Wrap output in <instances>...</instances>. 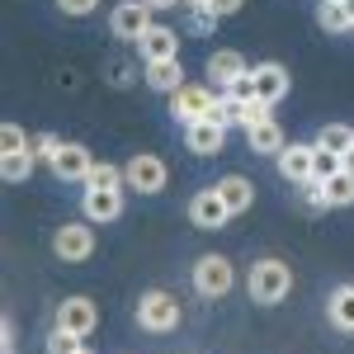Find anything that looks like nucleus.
<instances>
[{
    "label": "nucleus",
    "mask_w": 354,
    "mask_h": 354,
    "mask_svg": "<svg viewBox=\"0 0 354 354\" xmlns=\"http://www.w3.org/2000/svg\"><path fill=\"white\" fill-rule=\"evenodd\" d=\"M194 19H189V28L194 33H213V28H218V15H213V10H189Z\"/></svg>",
    "instance_id": "nucleus-31"
},
{
    "label": "nucleus",
    "mask_w": 354,
    "mask_h": 354,
    "mask_svg": "<svg viewBox=\"0 0 354 354\" xmlns=\"http://www.w3.org/2000/svg\"><path fill=\"white\" fill-rule=\"evenodd\" d=\"M245 142H250V151H260V156H279V151L288 147V137L274 123V113L260 118V123H250V128H245Z\"/></svg>",
    "instance_id": "nucleus-15"
},
{
    "label": "nucleus",
    "mask_w": 354,
    "mask_h": 354,
    "mask_svg": "<svg viewBox=\"0 0 354 354\" xmlns=\"http://www.w3.org/2000/svg\"><path fill=\"white\" fill-rule=\"evenodd\" d=\"M227 218H232V208L222 203L218 185H208V189H198L189 198V222L198 232H218V227H227Z\"/></svg>",
    "instance_id": "nucleus-8"
},
{
    "label": "nucleus",
    "mask_w": 354,
    "mask_h": 354,
    "mask_svg": "<svg viewBox=\"0 0 354 354\" xmlns=\"http://www.w3.org/2000/svg\"><path fill=\"white\" fill-rule=\"evenodd\" d=\"M312 156H317V142H293V147H283L274 161H279V175H283L288 185H307V180H312Z\"/></svg>",
    "instance_id": "nucleus-11"
},
{
    "label": "nucleus",
    "mask_w": 354,
    "mask_h": 354,
    "mask_svg": "<svg viewBox=\"0 0 354 354\" xmlns=\"http://www.w3.org/2000/svg\"><path fill=\"white\" fill-rule=\"evenodd\" d=\"M53 250H57V260H66V265H81V260H90V255H95V227H90V218L57 227Z\"/></svg>",
    "instance_id": "nucleus-5"
},
{
    "label": "nucleus",
    "mask_w": 354,
    "mask_h": 354,
    "mask_svg": "<svg viewBox=\"0 0 354 354\" xmlns=\"http://www.w3.org/2000/svg\"><path fill=\"white\" fill-rule=\"evenodd\" d=\"M137 48H142V66L170 62V57H180V33H175L170 24H151L142 38H137Z\"/></svg>",
    "instance_id": "nucleus-10"
},
{
    "label": "nucleus",
    "mask_w": 354,
    "mask_h": 354,
    "mask_svg": "<svg viewBox=\"0 0 354 354\" xmlns=\"http://www.w3.org/2000/svg\"><path fill=\"white\" fill-rule=\"evenodd\" d=\"M222 95H232V100H241V104H250V100H260V95H255V76H250V71H245V76H236V81L227 85Z\"/></svg>",
    "instance_id": "nucleus-30"
},
{
    "label": "nucleus",
    "mask_w": 354,
    "mask_h": 354,
    "mask_svg": "<svg viewBox=\"0 0 354 354\" xmlns=\"http://www.w3.org/2000/svg\"><path fill=\"white\" fill-rule=\"evenodd\" d=\"M57 147H62V137H57V133H38V137H33V142H28V151H33L38 161H48V165H53Z\"/></svg>",
    "instance_id": "nucleus-28"
},
{
    "label": "nucleus",
    "mask_w": 354,
    "mask_h": 354,
    "mask_svg": "<svg viewBox=\"0 0 354 354\" xmlns=\"http://www.w3.org/2000/svg\"><path fill=\"white\" fill-rule=\"evenodd\" d=\"M123 213V189H85V218L90 222H113Z\"/></svg>",
    "instance_id": "nucleus-17"
},
{
    "label": "nucleus",
    "mask_w": 354,
    "mask_h": 354,
    "mask_svg": "<svg viewBox=\"0 0 354 354\" xmlns=\"http://www.w3.org/2000/svg\"><path fill=\"white\" fill-rule=\"evenodd\" d=\"M76 354H95V350H90V345H81V350H76Z\"/></svg>",
    "instance_id": "nucleus-38"
},
{
    "label": "nucleus",
    "mask_w": 354,
    "mask_h": 354,
    "mask_svg": "<svg viewBox=\"0 0 354 354\" xmlns=\"http://www.w3.org/2000/svg\"><path fill=\"white\" fill-rule=\"evenodd\" d=\"M0 147H5V151H28L24 128H19V123H5V128H0ZM5 151H0V156H5Z\"/></svg>",
    "instance_id": "nucleus-29"
},
{
    "label": "nucleus",
    "mask_w": 354,
    "mask_h": 354,
    "mask_svg": "<svg viewBox=\"0 0 354 354\" xmlns=\"http://www.w3.org/2000/svg\"><path fill=\"white\" fill-rule=\"evenodd\" d=\"M250 76H255V95L265 100V104H279L283 95H288V71L279 66V62H260V66H250Z\"/></svg>",
    "instance_id": "nucleus-14"
},
{
    "label": "nucleus",
    "mask_w": 354,
    "mask_h": 354,
    "mask_svg": "<svg viewBox=\"0 0 354 354\" xmlns=\"http://www.w3.org/2000/svg\"><path fill=\"white\" fill-rule=\"evenodd\" d=\"M232 283H236V270H232L227 255H203V260L194 265V288H198V298H227Z\"/></svg>",
    "instance_id": "nucleus-4"
},
{
    "label": "nucleus",
    "mask_w": 354,
    "mask_h": 354,
    "mask_svg": "<svg viewBox=\"0 0 354 354\" xmlns=\"http://www.w3.org/2000/svg\"><path fill=\"white\" fill-rule=\"evenodd\" d=\"M57 326L76 330V335H90V330L100 326V307H95L90 298H66V302H57Z\"/></svg>",
    "instance_id": "nucleus-12"
},
{
    "label": "nucleus",
    "mask_w": 354,
    "mask_h": 354,
    "mask_svg": "<svg viewBox=\"0 0 354 354\" xmlns=\"http://www.w3.org/2000/svg\"><path fill=\"white\" fill-rule=\"evenodd\" d=\"M185 142H189L194 156H218L222 147H227V128L213 123V118H198V123L185 128Z\"/></svg>",
    "instance_id": "nucleus-13"
},
{
    "label": "nucleus",
    "mask_w": 354,
    "mask_h": 354,
    "mask_svg": "<svg viewBox=\"0 0 354 354\" xmlns=\"http://www.w3.org/2000/svg\"><path fill=\"white\" fill-rule=\"evenodd\" d=\"M151 15H156V10H151L147 0H123V5H113V15H109V33L123 38V43H137L147 28L156 24Z\"/></svg>",
    "instance_id": "nucleus-6"
},
{
    "label": "nucleus",
    "mask_w": 354,
    "mask_h": 354,
    "mask_svg": "<svg viewBox=\"0 0 354 354\" xmlns=\"http://www.w3.org/2000/svg\"><path fill=\"white\" fill-rule=\"evenodd\" d=\"M137 326H142V330H156V335L175 330V326H180V298H175V293H165V288L142 293V298H137Z\"/></svg>",
    "instance_id": "nucleus-2"
},
{
    "label": "nucleus",
    "mask_w": 354,
    "mask_h": 354,
    "mask_svg": "<svg viewBox=\"0 0 354 354\" xmlns=\"http://www.w3.org/2000/svg\"><path fill=\"white\" fill-rule=\"evenodd\" d=\"M317 24L326 33H345V28H354V15L345 10V0H322L317 5Z\"/></svg>",
    "instance_id": "nucleus-22"
},
{
    "label": "nucleus",
    "mask_w": 354,
    "mask_h": 354,
    "mask_svg": "<svg viewBox=\"0 0 354 354\" xmlns=\"http://www.w3.org/2000/svg\"><path fill=\"white\" fill-rule=\"evenodd\" d=\"M81 345H85V335H76L66 326H53V335H48V354H76Z\"/></svg>",
    "instance_id": "nucleus-27"
},
{
    "label": "nucleus",
    "mask_w": 354,
    "mask_h": 354,
    "mask_svg": "<svg viewBox=\"0 0 354 354\" xmlns=\"http://www.w3.org/2000/svg\"><path fill=\"white\" fill-rule=\"evenodd\" d=\"M95 5H100V0H57V10H62V15H76V19H81V15H90Z\"/></svg>",
    "instance_id": "nucleus-33"
},
{
    "label": "nucleus",
    "mask_w": 354,
    "mask_h": 354,
    "mask_svg": "<svg viewBox=\"0 0 354 354\" xmlns=\"http://www.w3.org/2000/svg\"><path fill=\"white\" fill-rule=\"evenodd\" d=\"M245 288H250V302L274 307V302H283L288 293H293V270H288L283 260H255V265H250V279H245Z\"/></svg>",
    "instance_id": "nucleus-1"
},
{
    "label": "nucleus",
    "mask_w": 354,
    "mask_h": 354,
    "mask_svg": "<svg viewBox=\"0 0 354 354\" xmlns=\"http://www.w3.org/2000/svg\"><path fill=\"white\" fill-rule=\"evenodd\" d=\"M340 170H345V156H340V151H326V147H317V156H312V180L326 185L330 175H340Z\"/></svg>",
    "instance_id": "nucleus-25"
},
{
    "label": "nucleus",
    "mask_w": 354,
    "mask_h": 354,
    "mask_svg": "<svg viewBox=\"0 0 354 354\" xmlns=\"http://www.w3.org/2000/svg\"><path fill=\"white\" fill-rule=\"evenodd\" d=\"M317 147H326V151H340V156H350V151H354V128H350V123H326V128L317 133Z\"/></svg>",
    "instance_id": "nucleus-24"
},
{
    "label": "nucleus",
    "mask_w": 354,
    "mask_h": 354,
    "mask_svg": "<svg viewBox=\"0 0 354 354\" xmlns=\"http://www.w3.org/2000/svg\"><path fill=\"white\" fill-rule=\"evenodd\" d=\"M218 194H222V203L232 208V218H236V213H245V208L255 203V185H250L245 175H222V180H218Z\"/></svg>",
    "instance_id": "nucleus-18"
},
{
    "label": "nucleus",
    "mask_w": 354,
    "mask_h": 354,
    "mask_svg": "<svg viewBox=\"0 0 354 354\" xmlns=\"http://www.w3.org/2000/svg\"><path fill=\"white\" fill-rule=\"evenodd\" d=\"M245 71H250V66H245V57L232 53V48H218V53L208 57V76H213L218 90H227V85L236 81V76H245Z\"/></svg>",
    "instance_id": "nucleus-16"
},
{
    "label": "nucleus",
    "mask_w": 354,
    "mask_h": 354,
    "mask_svg": "<svg viewBox=\"0 0 354 354\" xmlns=\"http://www.w3.org/2000/svg\"><path fill=\"white\" fill-rule=\"evenodd\" d=\"M90 170H95V151L90 147H81V142H62L53 156V175L57 180H90Z\"/></svg>",
    "instance_id": "nucleus-9"
},
{
    "label": "nucleus",
    "mask_w": 354,
    "mask_h": 354,
    "mask_svg": "<svg viewBox=\"0 0 354 354\" xmlns=\"http://www.w3.org/2000/svg\"><path fill=\"white\" fill-rule=\"evenodd\" d=\"M0 345H5V354H19V350H15V326H10V322L0 326Z\"/></svg>",
    "instance_id": "nucleus-35"
},
{
    "label": "nucleus",
    "mask_w": 354,
    "mask_h": 354,
    "mask_svg": "<svg viewBox=\"0 0 354 354\" xmlns=\"http://www.w3.org/2000/svg\"><path fill=\"white\" fill-rule=\"evenodd\" d=\"M33 165H38L33 151H5L0 156V175H5V185H24L28 175H33Z\"/></svg>",
    "instance_id": "nucleus-21"
},
{
    "label": "nucleus",
    "mask_w": 354,
    "mask_h": 354,
    "mask_svg": "<svg viewBox=\"0 0 354 354\" xmlns=\"http://www.w3.org/2000/svg\"><path fill=\"white\" fill-rule=\"evenodd\" d=\"M133 71H137L133 62H109V81L113 85H133Z\"/></svg>",
    "instance_id": "nucleus-32"
},
{
    "label": "nucleus",
    "mask_w": 354,
    "mask_h": 354,
    "mask_svg": "<svg viewBox=\"0 0 354 354\" xmlns=\"http://www.w3.org/2000/svg\"><path fill=\"white\" fill-rule=\"evenodd\" d=\"M147 85L161 90V95H175V90L185 85V66H180V57H170V62H151V66H147Z\"/></svg>",
    "instance_id": "nucleus-19"
},
{
    "label": "nucleus",
    "mask_w": 354,
    "mask_h": 354,
    "mask_svg": "<svg viewBox=\"0 0 354 354\" xmlns=\"http://www.w3.org/2000/svg\"><path fill=\"white\" fill-rule=\"evenodd\" d=\"M345 165H350V170H354V151H350V156H345Z\"/></svg>",
    "instance_id": "nucleus-39"
},
{
    "label": "nucleus",
    "mask_w": 354,
    "mask_h": 354,
    "mask_svg": "<svg viewBox=\"0 0 354 354\" xmlns=\"http://www.w3.org/2000/svg\"><path fill=\"white\" fill-rule=\"evenodd\" d=\"M128 180H123V170L109 161H95V170H90V180H85V189H123Z\"/></svg>",
    "instance_id": "nucleus-26"
},
{
    "label": "nucleus",
    "mask_w": 354,
    "mask_h": 354,
    "mask_svg": "<svg viewBox=\"0 0 354 354\" xmlns=\"http://www.w3.org/2000/svg\"><path fill=\"white\" fill-rule=\"evenodd\" d=\"M330 326H340V330H354V283H345V288H335L330 293Z\"/></svg>",
    "instance_id": "nucleus-23"
},
{
    "label": "nucleus",
    "mask_w": 354,
    "mask_h": 354,
    "mask_svg": "<svg viewBox=\"0 0 354 354\" xmlns=\"http://www.w3.org/2000/svg\"><path fill=\"white\" fill-rule=\"evenodd\" d=\"M222 100V90H213V85H180L175 95H170V113L189 128V123H198V118H208L213 113V104Z\"/></svg>",
    "instance_id": "nucleus-3"
},
{
    "label": "nucleus",
    "mask_w": 354,
    "mask_h": 354,
    "mask_svg": "<svg viewBox=\"0 0 354 354\" xmlns=\"http://www.w3.org/2000/svg\"><path fill=\"white\" fill-rule=\"evenodd\" d=\"M165 161L156 156V151H137L133 161L123 165V180H128V189H137V194H161L165 189Z\"/></svg>",
    "instance_id": "nucleus-7"
},
{
    "label": "nucleus",
    "mask_w": 354,
    "mask_h": 354,
    "mask_svg": "<svg viewBox=\"0 0 354 354\" xmlns=\"http://www.w3.org/2000/svg\"><path fill=\"white\" fill-rule=\"evenodd\" d=\"M241 5H245V0H208V10H213L218 19H227V15H236Z\"/></svg>",
    "instance_id": "nucleus-34"
},
{
    "label": "nucleus",
    "mask_w": 354,
    "mask_h": 354,
    "mask_svg": "<svg viewBox=\"0 0 354 354\" xmlns=\"http://www.w3.org/2000/svg\"><path fill=\"white\" fill-rule=\"evenodd\" d=\"M185 10H208V0H185Z\"/></svg>",
    "instance_id": "nucleus-37"
},
{
    "label": "nucleus",
    "mask_w": 354,
    "mask_h": 354,
    "mask_svg": "<svg viewBox=\"0 0 354 354\" xmlns=\"http://www.w3.org/2000/svg\"><path fill=\"white\" fill-rule=\"evenodd\" d=\"M322 198H326V208H350V203H354V170H350V165L322 185Z\"/></svg>",
    "instance_id": "nucleus-20"
},
{
    "label": "nucleus",
    "mask_w": 354,
    "mask_h": 354,
    "mask_svg": "<svg viewBox=\"0 0 354 354\" xmlns=\"http://www.w3.org/2000/svg\"><path fill=\"white\" fill-rule=\"evenodd\" d=\"M151 10H170V5H185V0H147Z\"/></svg>",
    "instance_id": "nucleus-36"
}]
</instances>
